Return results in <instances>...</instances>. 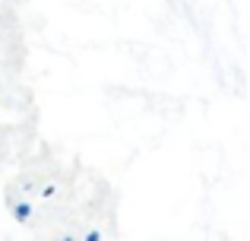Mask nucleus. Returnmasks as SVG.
I'll use <instances>...</instances> for the list:
<instances>
[]
</instances>
